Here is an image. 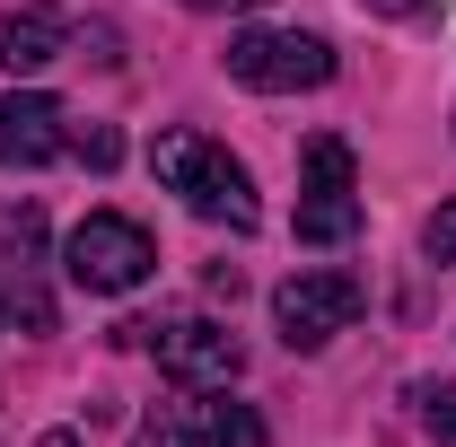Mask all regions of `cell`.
Instances as JSON below:
<instances>
[{
	"instance_id": "cell-17",
	"label": "cell",
	"mask_w": 456,
	"mask_h": 447,
	"mask_svg": "<svg viewBox=\"0 0 456 447\" xmlns=\"http://www.w3.org/2000/svg\"><path fill=\"white\" fill-rule=\"evenodd\" d=\"M45 447H79V439H70V430H53V439H45Z\"/></svg>"
},
{
	"instance_id": "cell-5",
	"label": "cell",
	"mask_w": 456,
	"mask_h": 447,
	"mask_svg": "<svg viewBox=\"0 0 456 447\" xmlns=\"http://www.w3.org/2000/svg\"><path fill=\"white\" fill-rule=\"evenodd\" d=\"M369 307L360 272H289L273 289V325H281L289 351H325L334 334H351V316Z\"/></svg>"
},
{
	"instance_id": "cell-12",
	"label": "cell",
	"mask_w": 456,
	"mask_h": 447,
	"mask_svg": "<svg viewBox=\"0 0 456 447\" xmlns=\"http://www.w3.org/2000/svg\"><path fill=\"white\" fill-rule=\"evenodd\" d=\"M132 447H193V421H184L175 403H159V412H141V430H132Z\"/></svg>"
},
{
	"instance_id": "cell-13",
	"label": "cell",
	"mask_w": 456,
	"mask_h": 447,
	"mask_svg": "<svg viewBox=\"0 0 456 447\" xmlns=\"http://www.w3.org/2000/svg\"><path fill=\"white\" fill-rule=\"evenodd\" d=\"M421 255H430V264H456V202H439V211H430V228H421Z\"/></svg>"
},
{
	"instance_id": "cell-2",
	"label": "cell",
	"mask_w": 456,
	"mask_h": 447,
	"mask_svg": "<svg viewBox=\"0 0 456 447\" xmlns=\"http://www.w3.org/2000/svg\"><path fill=\"white\" fill-rule=\"evenodd\" d=\"M61 272L79 289H97V298H123V289H141L159 272V246H150V228L123 220V211H88L70 228V246H61Z\"/></svg>"
},
{
	"instance_id": "cell-9",
	"label": "cell",
	"mask_w": 456,
	"mask_h": 447,
	"mask_svg": "<svg viewBox=\"0 0 456 447\" xmlns=\"http://www.w3.org/2000/svg\"><path fill=\"white\" fill-rule=\"evenodd\" d=\"M193 439L202 447H264V412L255 403H228V386H211V403H193Z\"/></svg>"
},
{
	"instance_id": "cell-14",
	"label": "cell",
	"mask_w": 456,
	"mask_h": 447,
	"mask_svg": "<svg viewBox=\"0 0 456 447\" xmlns=\"http://www.w3.org/2000/svg\"><path fill=\"white\" fill-rule=\"evenodd\" d=\"M70 150H79V158H88V167H97V175H106L114 158H123V141H114L106 123H97V132H79V141H70Z\"/></svg>"
},
{
	"instance_id": "cell-11",
	"label": "cell",
	"mask_w": 456,
	"mask_h": 447,
	"mask_svg": "<svg viewBox=\"0 0 456 447\" xmlns=\"http://www.w3.org/2000/svg\"><path fill=\"white\" fill-rule=\"evenodd\" d=\"M412 412L439 447H456V386H412Z\"/></svg>"
},
{
	"instance_id": "cell-1",
	"label": "cell",
	"mask_w": 456,
	"mask_h": 447,
	"mask_svg": "<svg viewBox=\"0 0 456 447\" xmlns=\"http://www.w3.org/2000/svg\"><path fill=\"white\" fill-rule=\"evenodd\" d=\"M150 167H159V184L184 193V211H202V220H220V228H255V220H264L255 175L237 167L220 141H202V132H159Z\"/></svg>"
},
{
	"instance_id": "cell-4",
	"label": "cell",
	"mask_w": 456,
	"mask_h": 447,
	"mask_svg": "<svg viewBox=\"0 0 456 447\" xmlns=\"http://www.w3.org/2000/svg\"><path fill=\"white\" fill-rule=\"evenodd\" d=\"M123 342H141V351H159V369H167L184 394H211V386H237V369H246V351L228 325L211 316H184V325H123Z\"/></svg>"
},
{
	"instance_id": "cell-8",
	"label": "cell",
	"mask_w": 456,
	"mask_h": 447,
	"mask_svg": "<svg viewBox=\"0 0 456 447\" xmlns=\"http://www.w3.org/2000/svg\"><path fill=\"white\" fill-rule=\"evenodd\" d=\"M61 45H70V27H61V9H45V0H27V9L0 18V70H9V79L61 61Z\"/></svg>"
},
{
	"instance_id": "cell-10",
	"label": "cell",
	"mask_w": 456,
	"mask_h": 447,
	"mask_svg": "<svg viewBox=\"0 0 456 447\" xmlns=\"http://www.w3.org/2000/svg\"><path fill=\"white\" fill-rule=\"evenodd\" d=\"M0 246H9L18 264H36V255H45V211H36V202H9V211H0Z\"/></svg>"
},
{
	"instance_id": "cell-15",
	"label": "cell",
	"mask_w": 456,
	"mask_h": 447,
	"mask_svg": "<svg viewBox=\"0 0 456 447\" xmlns=\"http://www.w3.org/2000/svg\"><path fill=\"white\" fill-rule=\"evenodd\" d=\"M360 9H378V18H421L430 0H360Z\"/></svg>"
},
{
	"instance_id": "cell-7",
	"label": "cell",
	"mask_w": 456,
	"mask_h": 447,
	"mask_svg": "<svg viewBox=\"0 0 456 447\" xmlns=\"http://www.w3.org/2000/svg\"><path fill=\"white\" fill-rule=\"evenodd\" d=\"M70 150V132H61V106L53 97H36V88H9L0 97V167H45Z\"/></svg>"
},
{
	"instance_id": "cell-16",
	"label": "cell",
	"mask_w": 456,
	"mask_h": 447,
	"mask_svg": "<svg viewBox=\"0 0 456 447\" xmlns=\"http://www.w3.org/2000/svg\"><path fill=\"white\" fill-rule=\"evenodd\" d=\"M184 9H264V0H184Z\"/></svg>"
},
{
	"instance_id": "cell-6",
	"label": "cell",
	"mask_w": 456,
	"mask_h": 447,
	"mask_svg": "<svg viewBox=\"0 0 456 447\" xmlns=\"http://www.w3.org/2000/svg\"><path fill=\"white\" fill-rule=\"evenodd\" d=\"M360 237V184H351V150L334 132L307 141V193H298V246H351Z\"/></svg>"
},
{
	"instance_id": "cell-18",
	"label": "cell",
	"mask_w": 456,
	"mask_h": 447,
	"mask_svg": "<svg viewBox=\"0 0 456 447\" xmlns=\"http://www.w3.org/2000/svg\"><path fill=\"white\" fill-rule=\"evenodd\" d=\"M0 325H9V298H0Z\"/></svg>"
},
{
	"instance_id": "cell-3",
	"label": "cell",
	"mask_w": 456,
	"mask_h": 447,
	"mask_svg": "<svg viewBox=\"0 0 456 447\" xmlns=\"http://www.w3.org/2000/svg\"><path fill=\"white\" fill-rule=\"evenodd\" d=\"M228 79L264 88V97H298V88L334 79V45L307 27H246V36H228Z\"/></svg>"
}]
</instances>
